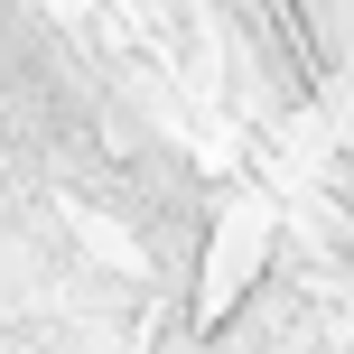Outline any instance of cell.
<instances>
[{
	"label": "cell",
	"mask_w": 354,
	"mask_h": 354,
	"mask_svg": "<svg viewBox=\"0 0 354 354\" xmlns=\"http://www.w3.org/2000/svg\"><path fill=\"white\" fill-rule=\"evenodd\" d=\"M270 261V205H233L224 224H214V243H205V280H196V317H224V308H243V289H252V270Z\"/></svg>",
	"instance_id": "1"
}]
</instances>
